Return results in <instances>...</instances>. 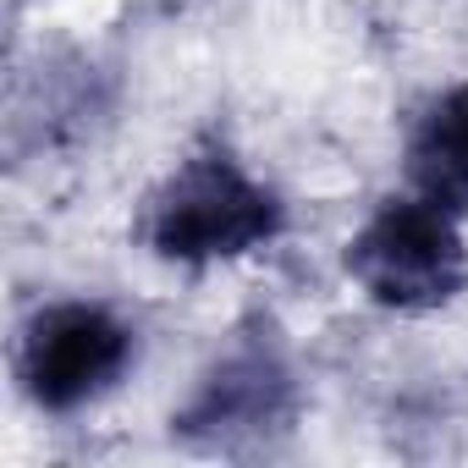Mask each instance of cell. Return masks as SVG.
Wrapping results in <instances>:
<instances>
[{"label": "cell", "mask_w": 468, "mask_h": 468, "mask_svg": "<svg viewBox=\"0 0 468 468\" xmlns=\"http://www.w3.org/2000/svg\"><path fill=\"white\" fill-rule=\"evenodd\" d=\"M133 364V331L100 303L39 309L23 336V386L45 413H78Z\"/></svg>", "instance_id": "obj_4"}, {"label": "cell", "mask_w": 468, "mask_h": 468, "mask_svg": "<svg viewBox=\"0 0 468 468\" xmlns=\"http://www.w3.org/2000/svg\"><path fill=\"white\" fill-rule=\"evenodd\" d=\"M347 276L358 292L397 314H424L452 303L468 287V249L457 209L413 193L386 198L347 243Z\"/></svg>", "instance_id": "obj_2"}, {"label": "cell", "mask_w": 468, "mask_h": 468, "mask_svg": "<svg viewBox=\"0 0 468 468\" xmlns=\"http://www.w3.org/2000/svg\"><path fill=\"white\" fill-rule=\"evenodd\" d=\"M292 413H298V386L282 347L265 336H249L220 364H209V375L182 402L171 430L198 452H243L282 435Z\"/></svg>", "instance_id": "obj_3"}, {"label": "cell", "mask_w": 468, "mask_h": 468, "mask_svg": "<svg viewBox=\"0 0 468 468\" xmlns=\"http://www.w3.org/2000/svg\"><path fill=\"white\" fill-rule=\"evenodd\" d=\"M408 171L424 198L468 209V83L430 105V116L408 144Z\"/></svg>", "instance_id": "obj_5"}, {"label": "cell", "mask_w": 468, "mask_h": 468, "mask_svg": "<svg viewBox=\"0 0 468 468\" xmlns=\"http://www.w3.org/2000/svg\"><path fill=\"white\" fill-rule=\"evenodd\" d=\"M282 231V198L243 171L226 149L187 154L160 193L149 198L144 238L160 260L176 265H209V260H238L265 249Z\"/></svg>", "instance_id": "obj_1"}]
</instances>
